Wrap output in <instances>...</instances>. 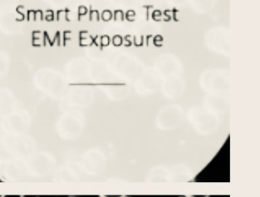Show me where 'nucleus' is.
I'll return each mask as SVG.
<instances>
[{
    "mask_svg": "<svg viewBox=\"0 0 260 197\" xmlns=\"http://www.w3.org/2000/svg\"><path fill=\"white\" fill-rule=\"evenodd\" d=\"M100 197H124V195H102Z\"/></svg>",
    "mask_w": 260,
    "mask_h": 197,
    "instance_id": "nucleus-1",
    "label": "nucleus"
},
{
    "mask_svg": "<svg viewBox=\"0 0 260 197\" xmlns=\"http://www.w3.org/2000/svg\"><path fill=\"white\" fill-rule=\"evenodd\" d=\"M185 197H209V195H185Z\"/></svg>",
    "mask_w": 260,
    "mask_h": 197,
    "instance_id": "nucleus-2",
    "label": "nucleus"
},
{
    "mask_svg": "<svg viewBox=\"0 0 260 197\" xmlns=\"http://www.w3.org/2000/svg\"><path fill=\"white\" fill-rule=\"evenodd\" d=\"M1 197H25L23 195H4Z\"/></svg>",
    "mask_w": 260,
    "mask_h": 197,
    "instance_id": "nucleus-3",
    "label": "nucleus"
},
{
    "mask_svg": "<svg viewBox=\"0 0 260 197\" xmlns=\"http://www.w3.org/2000/svg\"><path fill=\"white\" fill-rule=\"evenodd\" d=\"M124 197H129V196H126V195H124Z\"/></svg>",
    "mask_w": 260,
    "mask_h": 197,
    "instance_id": "nucleus-4",
    "label": "nucleus"
}]
</instances>
